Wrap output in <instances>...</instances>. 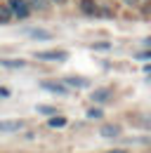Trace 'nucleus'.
<instances>
[{"mask_svg": "<svg viewBox=\"0 0 151 153\" xmlns=\"http://www.w3.org/2000/svg\"><path fill=\"white\" fill-rule=\"evenodd\" d=\"M2 66H7V68H21V66H24V61H14V59H5V61H2Z\"/></svg>", "mask_w": 151, "mask_h": 153, "instance_id": "10", "label": "nucleus"}, {"mask_svg": "<svg viewBox=\"0 0 151 153\" xmlns=\"http://www.w3.org/2000/svg\"><path fill=\"white\" fill-rule=\"evenodd\" d=\"M10 19H12V10L7 5H0V24H7Z\"/></svg>", "mask_w": 151, "mask_h": 153, "instance_id": "5", "label": "nucleus"}, {"mask_svg": "<svg viewBox=\"0 0 151 153\" xmlns=\"http://www.w3.org/2000/svg\"><path fill=\"white\" fill-rule=\"evenodd\" d=\"M125 2H128V5H132V2H135V0H125Z\"/></svg>", "mask_w": 151, "mask_h": 153, "instance_id": "16", "label": "nucleus"}, {"mask_svg": "<svg viewBox=\"0 0 151 153\" xmlns=\"http://www.w3.org/2000/svg\"><path fill=\"white\" fill-rule=\"evenodd\" d=\"M109 94H111L109 90H94L92 99H94V101H106V99H109Z\"/></svg>", "mask_w": 151, "mask_h": 153, "instance_id": "8", "label": "nucleus"}, {"mask_svg": "<svg viewBox=\"0 0 151 153\" xmlns=\"http://www.w3.org/2000/svg\"><path fill=\"white\" fill-rule=\"evenodd\" d=\"M83 10L85 12H92L94 7H92V0H83Z\"/></svg>", "mask_w": 151, "mask_h": 153, "instance_id": "12", "label": "nucleus"}, {"mask_svg": "<svg viewBox=\"0 0 151 153\" xmlns=\"http://www.w3.org/2000/svg\"><path fill=\"white\" fill-rule=\"evenodd\" d=\"M28 36H31V38H38V40H50V38H52L47 31H36V28H33V31H28Z\"/></svg>", "mask_w": 151, "mask_h": 153, "instance_id": "7", "label": "nucleus"}, {"mask_svg": "<svg viewBox=\"0 0 151 153\" xmlns=\"http://www.w3.org/2000/svg\"><path fill=\"white\" fill-rule=\"evenodd\" d=\"M147 45H149V47H151V38H149V40H147Z\"/></svg>", "mask_w": 151, "mask_h": 153, "instance_id": "17", "label": "nucleus"}, {"mask_svg": "<svg viewBox=\"0 0 151 153\" xmlns=\"http://www.w3.org/2000/svg\"><path fill=\"white\" fill-rule=\"evenodd\" d=\"M36 57L38 59H57V61H64L69 54L61 52V50H52V52H36Z\"/></svg>", "mask_w": 151, "mask_h": 153, "instance_id": "3", "label": "nucleus"}, {"mask_svg": "<svg viewBox=\"0 0 151 153\" xmlns=\"http://www.w3.org/2000/svg\"><path fill=\"white\" fill-rule=\"evenodd\" d=\"M139 59H151V52H144V54H139Z\"/></svg>", "mask_w": 151, "mask_h": 153, "instance_id": "14", "label": "nucleus"}, {"mask_svg": "<svg viewBox=\"0 0 151 153\" xmlns=\"http://www.w3.org/2000/svg\"><path fill=\"white\" fill-rule=\"evenodd\" d=\"M43 87L50 90V92H61V94L66 92V87H64V85H57V82H43Z\"/></svg>", "mask_w": 151, "mask_h": 153, "instance_id": "6", "label": "nucleus"}, {"mask_svg": "<svg viewBox=\"0 0 151 153\" xmlns=\"http://www.w3.org/2000/svg\"><path fill=\"white\" fill-rule=\"evenodd\" d=\"M120 134V127L118 125H104L102 127V137H106V139H116Z\"/></svg>", "mask_w": 151, "mask_h": 153, "instance_id": "4", "label": "nucleus"}, {"mask_svg": "<svg viewBox=\"0 0 151 153\" xmlns=\"http://www.w3.org/2000/svg\"><path fill=\"white\" fill-rule=\"evenodd\" d=\"M109 153H125V151H109Z\"/></svg>", "mask_w": 151, "mask_h": 153, "instance_id": "15", "label": "nucleus"}, {"mask_svg": "<svg viewBox=\"0 0 151 153\" xmlns=\"http://www.w3.org/2000/svg\"><path fill=\"white\" fill-rule=\"evenodd\" d=\"M7 7L12 10V14H17L19 19L28 17V12H31V7H28V2H26V0H10V2H7Z\"/></svg>", "mask_w": 151, "mask_h": 153, "instance_id": "1", "label": "nucleus"}, {"mask_svg": "<svg viewBox=\"0 0 151 153\" xmlns=\"http://www.w3.org/2000/svg\"><path fill=\"white\" fill-rule=\"evenodd\" d=\"M64 125H66L64 118H52V120H50V127H64Z\"/></svg>", "mask_w": 151, "mask_h": 153, "instance_id": "11", "label": "nucleus"}, {"mask_svg": "<svg viewBox=\"0 0 151 153\" xmlns=\"http://www.w3.org/2000/svg\"><path fill=\"white\" fill-rule=\"evenodd\" d=\"M24 127L21 120H0V132H19Z\"/></svg>", "mask_w": 151, "mask_h": 153, "instance_id": "2", "label": "nucleus"}, {"mask_svg": "<svg viewBox=\"0 0 151 153\" xmlns=\"http://www.w3.org/2000/svg\"><path fill=\"white\" fill-rule=\"evenodd\" d=\"M66 85H71V87H87V80H83V78H69Z\"/></svg>", "mask_w": 151, "mask_h": 153, "instance_id": "9", "label": "nucleus"}, {"mask_svg": "<svg viewBox=\"0 0 151 153\" xmlns=\"http://www.w3.org/2000/svg\"><path fill=\"white\" fill-rule=\"evenodd\" d=\"M87 115H90V118H99L102 113H99V111H94V108H90V111H87Z\"/></svg>", "mask_w": 151, "mask_h": 153, "instance_id": "13", "label": "nucleus"}]
</instances>
